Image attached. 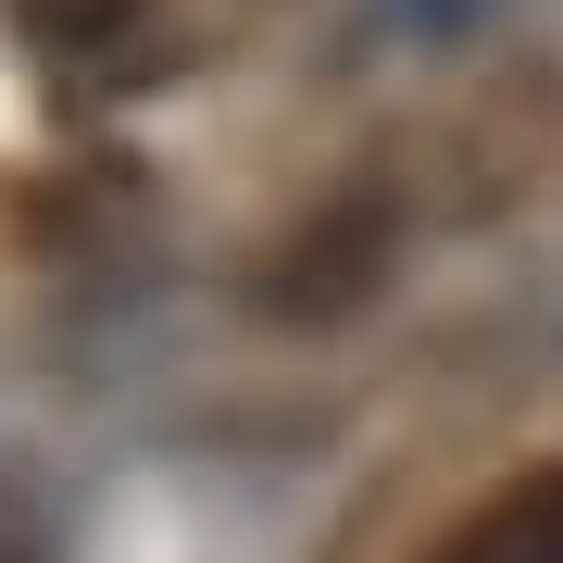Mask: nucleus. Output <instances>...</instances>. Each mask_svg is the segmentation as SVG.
<instances>
[{
  "instance_id": "nucleus-1",
  "label": "nucleus",
  "mask_w": 563,
  "mask_h": 563,
  "mask_svg": "<svg viewBox=\"0 0 563 563\" xmlns=\"http://www.w3.org/2000/svg\"><path fill=\"white\" fill-rule=\"evenodd\" d=\"M388 263H401V201H388V176H351L325 213H301L276 251H263L251 301L276 325H339L388 288Z\"/></svg>"
},
{
  "instance_id": "nucleus-4",
  "label": "nucleus",
  "mask_w": 563,
  "mask_h": 563,
  "mask_svg": "<svg viewBox=\"0 0 563 563\" xmlns=\"http://www.w3.org/2000/svg\"><path fill=\"white\" fill-rule=\"evenodd\" d=\"M0 563H51V514H38V488L0 463Z\"/></svg>"
},
{
  "instance_id": "nucleus-2",
  "label": "nucleus",
  "mask_w": 563,
  "mask_h": 563,
  "mask_svg": "<svg viewBox=\"0 0 563 563\" xmlns=\"http://www.w3.org/2000/svg\"><path fill=\"white\" fill-rule=\"evenodd\" d=\"M426 563H563V463H539V476H514V488H488V501L463 514Z\"/></svg>"
},
{
  "instance_id": "nucleus-3",
  "label": "nucleus",
  "mask_w": 563,
  "mask_h": 563,
  "mask_svg": "<svg viewBox=\"0 0 563 563\" xmlns=\"http://www.w3.org/2000/svg\"><path fill=\"white\" fill-rule=\"evenodd\" d=\"M0 13H13L51 63H113L125 38H151V13H163V0H0Z\"/></svg>"
}]
</instances>
